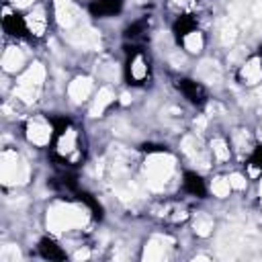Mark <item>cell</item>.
I'll list each match as a JSON object with an SVG mask.
<instances>
[{
	"mask_svg": "<svg viewBox=\"0 0 262 262\" xmlns=\"http://www.w3.org/2000/svg\"><path fill=\"white\" fill-rule=\"evenodd\" d=\"M74 147H76V133H74V129H68V131L59 137L57 151H59V154H70Z\"/></svg>",
	"mask_w": 262,
	"mask_h": 262,
	"instance_id": "cell-13",
	"label": "cell"
},
{
	"mask_svg": "<svg viewBox=\"0 0 262 262\" xmlns=\"http://www.w3.org/2000/svg\"><path fill=\"white\" fill-rule=\"evenodd\" d=\"M184 47L190 51V53H199L203 49V35L199 31H190L186 37H184Z\"/></svg>",
	"mask_w": 262,
	"mask_h": 262,
	"instance_id": "cell-14",
	"label": "cell"
},
{
	"mask_svg": "<svg viewBox=\"0 0 262 262\" xmlns=\"http://www.w3.org/2000/svg\"><path fill=\"white\" fill-rule=\"evenodd\" d=\"M145 74H147V66L143 63L141 57H135L133 63H131V78H135V80H143Z\"/></svg>",
	"mask_w": 262,
	"mask_h": 262,
	"instance_id": "cell-17",
	"label": "cell"
},
{
	"mask_svg": "<svg viewBox=\"0 0 262 262\" xmlns=\"http://www.w3.org/2000/svg\"><path fill=\"white\" fill-rule=\"evenodd\" d=\"M12 2H14L16 6H29V4L33 2V0H12Z\"/></svg>",
	"mask_w": 262,
	"mask_h": 262,
	"instance_id": "cell-23",
	"label": "cell"
},
{
	"mask_svg": "<svg viewBox=\"0 0 262 262\" xmlns=\"http://www.w3.org/2000/svg\"><path fill=\"white\" fill-rule=\"evenodd\" d=\"M211 149H213L215 158H219V160H227L229 158V147H227V143L223 139H213Z\"/></svg>",
	"mask_w": 262,
	"mask_h": 262,
	"instance_id": "cell-18",
	"label": "cell"
},
{
	"mask_svg": "<svg viewBox=\"0 0 262 262\" xmlns=\"http://www.w3.org/2000/svg\"><path fill=\"white\" fill-rule=\"evenodd\" d=\"M174 170V158L168 154H151L145 162V178L151 188H162Z\"/></svg>",
	"mask_w": 262,
	"mask_h": 262,
	"instance_id": "cell-2",
	"label": "cell"
},
{
	"mask_svg": "<svg viewBox=\"0 0 262 262\" xmlns=\"http://www.w3.org/2000/svg\"><path fill=\"white\" fill-rule=\"evenodd\" d=\"M223 43L225 45H229V43H233V39H235V29L229 25V27H223Z\"/></svg>",
	"mask_w": 262,
	"mask_h": 262,
	"instance_id": "cell-21",
	"label": "cell"
},
{
	"mask_svg": "<svg viewBox=\"0 0 262 262\" xmlns=\"http://www.w3.org/2000/svg\"><path fill=\"white\" fill-rule=\"evenodd\" d=\"M27 137L35 145H45L49 141V137H51V129L43 121H31L29 127H27Z\"/></svg>",
	"mask_w": 262,
	"mask_h": 262,
	"instance_id": "cell-7",
	"label": "cell"
},
{
	"mask_svg": "<svg viewBox=\"0 0 262 262\" xmlns=\"http://www.w3.org/2000/svg\"><path fill=\"white\" fill-rule=\"evenodd\" d=\"M90 90H92V80L86 78V76L74 78V80L70 82V86H68V94H70V98H72L74 102H82V100L90 94Z\"/></svg>",
	"mask_w": 262,
	"mask_h": 262,
	"instance_id": "cell-6",
	"label": "cell"
},
{
	"mask_svg": "<svg viewBox=\"0 0 262 262\" xmlns=\"http://www.w3.org/2000/svg\"><path fill=\"white\" fill-rule=\"evenodd\" d=\"M88 256H90V252H88V250H78V252L74 254V258H76V260H86Z\"/></svg>",
	"mask_w": 262,
	"mask_h": 262,
	"instance_id": "cell-22",
	"label": "cell"
},
{
	"mask_svg": "<svg viewBox=\"0 0 262 262\" xmlns=\"http://www.w3.org/2000/svg\"><path fill=\"white\" fill-rule=\"evenodd\" d=\"M211 229H213V221H211L209 217L201 215V217L194 219V231H196L199 235H209Z\"/></svg>",
	"mask_w": 262,
	"mask_h": 262,
	"instance_id": "cell-16",
	"label": "cell"
},
{
	"mask_svg": "<svg viewBox=\"0 0 262 262\" xmlns=\"http://www.w3.org/2000/svg\"><path fill=\"white\" fill-rule=\"evenodd\" d=\"M166 244H170L168 237H151L143 250V260H162L166 256Z\"/></svg>",
	"mask_w": 262,
	"mask_h": 262,
	"instance_id": "cell-8",
	"label": "cell"
},
{
	"mask_svg": "<svg viewBox=\"0 0 262 262\" xmlns=\"http://www.w3.org/2000/svg\"><path fill=\"white\" fill-rule=\"evenodd\" d=\"M18 258H20V252H18L16 246H4L0 250V260L2 262H16Z\"/></svg>",
	"mask_w": 262,
	"mask_h": 262,
	"instance_id": "cell-19",
	"label": "cell"
},
{
	"mask_svg": "<svg viewBox=\"0 0 262 262\" xmlns=\"http://www.w3.org/2000/svg\"><path fill=\"white\" fill-rule=\"evenodd\" d=\"M84 221H86V213L80 207H74V205H55L47 213V225L55 233L78 227Z\"/></svg>",
	"mask_w": 262,
	"mask_h": 262,
	"instance_id": "cell-1",
	"label": "cell"
},
{
	"mask_svg": "<svg viewBox=\"0 0 262 262\" xmlns=\"http://www.w3.org/2000/svg\"><path fill=\"white\" fill-rule=\"evenodd\" d=\"M111 102H113V92H111V88L98 90V96H96V100H94V104H92V108H90V115H92V117L102 115L104 108H106Z\"/></svg>",
	"mask_w": 262,
	"mask_h": 262,
	"instance_id": "cell-12",
	"label": "cell"
},
{
	"mask_svg": "<svg viewBox=\"0 0 262 262\" xmlns=\"http://www.w3.org/2000/svg\"><path fill=\"white\" fill-rule=\"evenodd\" d=\"M229 188H231L229 178H215V180L211 182V190H213V194L219 196V199L227 196V194H229Z\"/></svg>",
	"mask_w": 262,
	"mask_h": 262,
	"instance_id": "cell-15",
	"label": "cell"
},
{
	"mask_svg": "<svg viewBox=\"0 0 262 262\" xmlns=\"http://www.w3.org/2000/svg\"><path fill=\"white\" fill-rule=\"evenodd\" d=\"M25 23H27V29L33 35H37V37L43 35L45 33V27H47V18H45L43 8H35L33 12H29L27 18H25Z\"/></svg>",
	"mask_w": 262,
	"mask_h": 262,
	"instance_id": "cell-9",
	"label": "cell"
},
{
	"mask_svg": "<svg viewBox=\"0 0 262 262\" xmlns=\"http://www.w3.org/2000/svg\"><path fill=\"white\" fill-rule=\"evenodd\" d=\"M121 102H123V104H129V94H123V96H121Z\"/></svg>",
	"mask_w": 262,
	"mask_h": 262,
	"instance_id": "cell-24",
	"label": "cell"
},
{
	"mask_svg": "<svg viewBox=\"0 0 262 262\" xmlns=\"http://www.w3.org/2000/svg\"><path fill=\"white\" fill-rule=\"evenodd\" d=\"M0 174L4 184H20L29 176L27 164L14 154V151H4L2 154V164H0Z\"/></svg>",
	"mask_w": 262,
	"mask_h": 262,
	"instance_id": "cell-4",
	"label": "cell"
},
{
	"mask_svg": "<svg viewBox=\"0 0 262 262\" xmlns=\"http://www.w3.org/2000/svg\"><path fill=\"white\" fill-rule=\"evenodd\" d=\"M55 14H57V23L63 29H72L78 23V10L72 0H55Z\"/></svg>",
	"mask_w": 262,
	"mask_h": 262,
	"instance_id": "cell-5",
	"label": "cell"
},
{
	"mask_svg": "<svg viewBox=\"0 0 262 262\" xmlns=\"http://www.w3.org/2000/svg\"><path fill=\"white\" fill-rule=\"evenodd\" d=\"M23 63H25V55H23V51L18 47H8L4 51V55H2V68L6 72H16V70H20Z\"/></svg>",
	"mask_w": 262,
	"mask_h": 262,
	"instance_id": "cell-10",
	"label": "cell"
},
{
	"mask_svg": "<svg viewBox=\"0 0 262 262\" xmlns=\"http://www.w3.org/2000/svg\"><path fill=\"white\" fill-rule=\"evenodd\" d=\"M242 78L246 84H256L262 78V66L258 57H252L244 68H242Z\"/></svg>",
	"mask_w": 262,
	"mask_h": 262,
	"instance_id": "cell-11",
	"label": "cell"
},
{
	"mask_svg": "<svg viewBox=\"0 0 262 262\" xmlns=\"http://www.w3.org/2000/svg\"><path fill=\"white\" fill-rule=\"evenodd\" d=\"M229 184H231V188H237V190H242V188H246L248 180H246L242 174H231V176H229Z\"/></svg>",
	"mask_w": 262,
	"mask_h": 262,
	"instance_id": "cell-20",
	"label": "cell"
},
{
	"mask_svg": "<svg viewBox=\"0 0 262 262\" xmlns=\"http://www.w3.org/2000/svg\"><path fill=\"white\" fill-rule=\"evenodd\" d=\"M45 78V70L41 63H33L20 78H18V84L14 88V94L25 100V102H35L37 96H39V90H41V82Z\"/></svg>",
	"mask_w": 262,
	"mask_h": 262,
	"instance_id": "cell-3",
	"label": "cell"
}]
</instances>
